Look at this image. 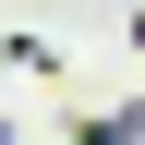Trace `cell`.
Wrapping results in <instances>:
<instances>
[{
	"mask_svg": "<svg viewBox=\"0 0 145 145\" xmlns=\"http://www.w3.org/2000/svg\"><path fill=\"white\" fill-rule=\"evenodd\" d=\"M0 72H24V85H61V48H48V36H24V24H12V36H0Z\"/></svg>",
	"mask_w": 145,
	"mask_h": 145,
	"instance_id": "obj_1",
	"label": "cell"
},
{
	"mask_svg": "<svg viewBox=\"0 0 145 145\" xmlns=\"http://www.w3.org/2000/svg\"><path fill=\"white\" fill-rule=\"evenodd\" d=\"M72 145H145V121H133V109H85V121H72Z\"/></svg>",
	"mask_w": 145,
	"mask_h": 145,
	"instance_id": "obj_2",
	"label": "cell"
}]
</instances>
